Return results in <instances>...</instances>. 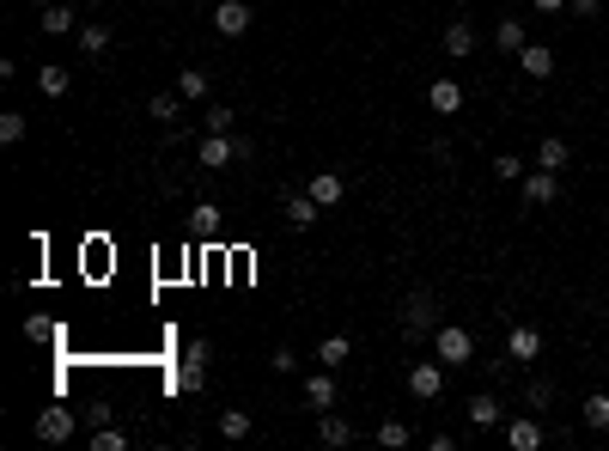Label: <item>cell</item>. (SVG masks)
<instances>
[{"instance_id":"1","label":"cell","mask_w":609,"mask_h":451,"mask_svg":"<svg viewBox=\"0 0 609 451\" xmlns=\"http://www.w3.org/2000/svg\"><path fill=\"white\" fill-rule=\"evenodd\" d=\"M433 360H445V366H469L475 360V336L464 324H439L433 329Z\"/></svg>"},{"instance_id":"2","label":"cell","mask_w":609,"mask_h":451,"mask_svg":"<svg viewBox=\"0 0 609 451\" xmlns=\"http://www.w3.org/2000/svg\"><path fill=\"white\" fill-rule=\"evenodd\" d=\"M439 324V306H433V293H408L403 299V336L408 342H426V329Z\"/></svg>"},{"instance_id":"3","label":"cell","mask_w":609,"mask_h":451,"mask_svg":"<svg viewBox=\"0 0 609 451\" xmlns=\"http://www.w3.org/2000/svg\"><path fill=\"white\" fill-rule=\"evenodd\" d=\"M207 354H214L207 342H189V354L177 360V378H171V385L177 390H202L207 385Z\"/></svg>"},{"instance_id":"4","label":"cell","mask_w":609,"mask_h":451,"mask_svg":"<svg viewBox=\"0 0 609 451\" xmlns=\"http://www.w3.org/2000/svg\"><path fill=\"white\" fill-rule=\"evenodd\" d=\"M439 390H445V360H421V366H408V396L433 403Z\"/></svg>"},{"instance_id":"5","label":"cell","mask_w":609,"mask_h":451,"mask_svg":"<svg viewBox=\"0 0 609 451\" xmlns=\"http://www.w3.org/2000/svg\"><path fill=\"white\" fill-rule=\"evenodd\" d=\"M195 159H202V171H225V165L238 159V135H202Z\"/></svg>"},{"instance_id":"6","label":"cell","mask_w":609,"mask_h":451,"mask_svg":"<svg viewBox=\"0 0 609 451\" xmlns=\"http://www.w3.org/2000/svg\"><path fill=\"white\" fill-rule=\"evenodd\" d=\"M250 19H256V13H250L244 0H220V6H214V31H220V37H244Z\"/></svg>"},{"instance_id":"7","label":"cell","mask_w":609,"mask_h":451,"mask_svg":"<svg viewBox=\"0 0 609 451\" xmlns=\"http://www.w3.org/2000/svg\"><path fill=\"white\" fill-rule=\"evenodd\" d=\"M281 214H286V226H299V232L324 220V207L311 202V189H293V195H281Z\"/></svg>"},{"instance_id":"8","label":"cell","mask_w":609,"mask_h":451,"mask_svg":"<svg viewBox=\"0 0 609 451\" xmlns=\"http://www.w3.org/2000/svg\"><path fill=\"white\" fill-rule=\"evenodd\" d=\"M304 189H311V202L324 207V214H329V207H342V195H347L342 171H317V177H311V184H304Z\"/></svg>"},{"instance_id":"9","label":"cell","mask_w":609,"mask_h":451,"mask_svg":"<svg viewBox=\"0 0 609 451\" xmlns=\"http://www.w3.org/2000/svg\"><path fill=\"white\" fill-rule=\"evenodd\" d=\"M554 195H561L554 171H543V165H536V171H524V202H530V207H548Z\"/></svg>"},{"instance_id":"10","label":"cell","mask_w":609,"mask_h":451,"mask_svg":"<svg viewBox=\"0 0 609 451\" xmlns=\"http://www.w3.org/2000/svg\"><path fill=\"white\" fill-rule=\"evenodd\" d=\"M37 439H49V446L74 439V409H43L37 415Z\"/></svg>"},{"instance_id":"11","label":"cell","mask_w":609,"mask_h":451,"mask_svg":"<svg viewBox=\"0 0 609 451\" xmlns=\"http://www.w3.org/2000/svg\"><path fill=\"white\" fill-rule=\"evenodd\" d=\"M37 25L49 31V37H67V31H80V13H74V6H61V0H49V6L37 13Z\"/></svg>"},{"instance_id":"12","label":"cell","mask_w":609,"mask_h":451,"mask_svg":"<svg viewBox=\"0 0 609 451\" xmlns=\"http://www.w3.org/2000/svg\"><path fill=\"white\" fill-rule=\"evenodd\" d=\"M426 104H433L439 116H457V110H464V85L457 80H433L426 85Z\"/></svg>"},{"instance_id":"13","label":"cell","mask_w":609,"mask_h":451,"mask_svg":"<svg viewBox=\"0 0 609 451\" xmlns=\"http://www.w3.org/2000/svg\"><path fill=\"white\" fill-rule=\"evenodd\" d=\"M183 104H189V98H183L177 85H171V92H159V98L146 104V116H153V123H159V128H177V116H183Z\"/></svg>"},{"instance_id":"14","label":"cell","mask_w":609,"mask_h":451,"mask_svg":"<svg viewBox=\"0 0 609 451\" xmlns=\"http://www.w3.org/2000/svg\"><path fill=\"white\" fill-rule=\"evenodd\" d=\"M536 354H543V336H536L530 324H518V329L506 336V360H524V366H530Z\"/></svg>"},{"instance_id":"15","label":"cell","mask_w":609,"mask_h":451,"mask_svg":"<svg viewBox=\"0 0 609 451\" xmlns=\"http://www.w3.org/2000/svg\"><path fill=\"white\" fill-rule=\"evenodd\" d=\"M506 446L512 451H536V446H543V427H536L530 415H512V421H506Z\"/></svg>"},{"instance_id":"16","label":"cell","mask_w":609,"mask_h":451,"mask_svg":"<svg viewBox=\"0 0 609 451\" xmlns=\"http://www.w3.org/2000/svg\"><path fill=\"white\" fill-rule=\"evenodd\" d=\"M304 403H311V409H335V372H311V378H304Z\"/></svg>"},{"instance_id":"17","label":"cell","mask_w":609,"mask_h":451,"mask_svg":"<svg viewBox=\"0 0 609 451\" xmlns=\"http://www.w3.org/2000/svg\"><path fill=\"white\" fill-rule=\"evenodd\" d=\"M536 165H543V171H554V177H561V171H567V165H573V146L561 141V135H548V141L536 146Z\"/></svg>"},{"instance_id":"18","label":"cell","mask_w":609,"mask_h":451,"mask_svg":"<svg viewBox=\"0 0 609 451\" xmlns=\"http://www.w3.org/2000/svg\"><path fill=\"white\" fill-rule=\"evenodd\" d=\"M445 55H457V62L475 55V25H469V19H451L445 25Z\"/></svg>"},{"instance_id":"19","label":"cell","mask_w":609,"mask_h":451,"mask_svg":"<svg viewBox=\"0 0 609 451\" xmlns=\"http://www.w3.org/2000/svg\"><path fill=\"white\" fill-rule=\"evenodd\" d=\"M74 43H80V55H104V49H110V25H104V19H85L80 31H74Z\"/></svg>"},{"instance_id":"20","label":"cell","mask_w":609,"mask_h":451,"mask_svg":"<svg viewBox=\"0 0 609 451\" xmlns=\"http://www.w3.org/2000/svg\"><path fill=\"white\" fill-rule=\"evenodd\" d=\"M518 67H524L530 80H548V74H554V55H548L543 43H524V49H518Z\"/></svg>"},{"instance_id":"21","label":"cell","mask_w":609,"mask_h":451,"mask_svg":"<svg viewBox=\"0 0 609 451\" xmlns=\"http://www.w3.org/2000/svg\"><path fill=\"white\" fill-rule=\"evenodd\" d=\"M177 92L189 104H207V98H214V80H207L202 67H183V74H177Z\"/></svg>"},{"instance_id":"22","label":"cell","mask_w":609,"mask_h":451,"mask_svg":"<svg viewBox=\"0 0 609 451\" xmlns=\"http://www.w3.org/2000/svg\"><path fill=\"white\" fill-rule=\"evenodd\" d=\"M469 421H475V427H500V421H506V409H500V396H469Z\"/></svg>"},{"instance_id":"23","label":"cell","mask_w":609,"mask_h":451,"mask_svg":"<svg viewBox=\"0 0 609 451\" xmlns=\"http://www.w3.org/2000/svg\"><path fill=\"white\" fill-rule=\"evenodd\" d=\"M214 427H220V439H250V433H256V421H250L244 409H220V421H214Z\"/></svg>"},{"instance_id":"24","label":"cell","mask_w":609,"mask_h":451,"mask_svg":"<svg viewBox=\"0 0 609 451\" xmlns=\"http://www.w3.org/2000/svg\"><path fill=\"white\" fill-rule=\"evenodd\" d=\"M579 415H585V427L609 433V390H591V396H585V409H579Z\"/></svg>"},{"instance_id":"25","label":"cell","mask_w":609,"mask_h":451,"mask_svg":"<svg viewBox=\"0 0 609 451\" xmlns=\"http://www.w3.org/2000/svg\"><path fill=\"white\" fill-rule=\"evenodd\" d=\"M494 43H500L506 55H518V49H524V19H500L494 25Z\"/></svg>"},{"instance_id":"26","label":"cell","mask_w":609,"mask_h":451,"mask_svg":"<svg viewBox=\"0 0 609 451\" xmlns=\"http://www.w3.org/2000/svg\"><path fill=\"white\" fill-rule=\"evenodd\" d=\"M347 354H354V342H347V336H324V342H317V360H324V366H329V372L342 366Z\"/></svg>"},{"instance_id":"27","label":"cell","mask_w":609,"mask_h":451,"mask_svg":"<svg viewBox=\"0 0 609 451\" xmlns=\"http://www.w3.org/2000/svg\"><path fill=\"white\" fill-rule=\"evenodd\" d=\"M317 439H324V446H347V439H354V427H347L342 415L324 409V421H317Z\"/></svg>"},{"instance_id":"28","label":"cell","mask_w":609,"mask_h":451,"mask_svg":"<svg viewBox=\"0 0 609 451\" xmlns=\"http://www.w3.org/2000/svg\"><path fill=\"white\" fill-rule=\"evenodd\" d=\"M25 128H31V123H25V110H0V141H6V146H19Z\"/></svg>"},{"instance_id":"29","label":"cell","mask_w":609,"mask_h":451,"mask_svg":"<svg viewBox=\"0 0 609 451\" xmlns=\"http://www.w3.org/2000/svg\"><path fill=\"white\" fill-rule=\"evenodd\" d=\"M202 128H207V135H232V104H207Z\"/></svg>"},{"instance_id":"30","label":"cell","mask_w":609,"mask_h":451,"mask_svg":"<svg viewBox=\"0 0 609 451\" xmlns=\"http://www.w3.org/2000/svg\"><path fill=\"white\" fill-rule=\"evenodd\" d=\"M37 85L49 92V98H61V92H67V67H49V62H43L37 67Z\"/></svg>"},{"instance_id":"31","label":"cell","mask_w":609,"mask_h":451,"mask_svg":"<svg viewBox=\"0 0 609 451\" xmlns=\"http://www.w3.org/2000/svg\"><path fill=\"white\" fill-rule=\"evenodd\" d=\"M92 451H128V433H116V427H92Z\"/></svg>"},{"instance_id":"32","label":"cell","mask_w":609,"mask_h":451,"mask_svg":"<svg viewBox=\"0 0 609 451\" xmlns=\"http://www.w3.org/2000/svg\"><path fill=\"white\" fill-rule=\"evenodd\" d=\"M378 446H408V421H378Z\"/></svg>"},{"instance_id":"33","label":"cell","mask_w":609,"mask_h":451,"mask_svg":"<svg viewBox=\"0 0 609 451\" xmlns=\"http://www.w3.org/2000/svg\"><path fill=\"white\" fill-rule=\"evenodd\" d=\"M494 177L518 184V177H524V159H518V153H500V159H494Z\"/></svg>"},{"instance_id":"34","label":"cell","mask_w":609,"mask_h":451,"mask_svg":"<svg viewBox=\"0 0 609 451\" xmlns=\"http://www.w3.org/2000/svg\"><path fill=\"white\" fill-rule=\"evenodd\" d=\"M524 403H530V409H548V403H554V385H548V378H530Z\"/></svg>"},{"instance_id":"35","label":"cell","mask_w":609,"mask_h":451,"mask_svg":"<svg viewBox=\"0 0 609 451\" xmlns=\"http://www.w3.org/2000/svg\"><path fill=\"white\" fill-rule=\"evenodd\" d=\"M195 232H202V238H214V232H220V207H214V202L195 207Z\"/></svg>"},{"instance_id":"36","label":"cell","mask_w":609,"mask_h":451,"mask_svg":"<svg viewBox=\"0 0 609 451\" xmlns=\"http://www.w3.org/2000/svg\"><path fill=\"white\" fill-rule=\"evenodd\" d=\"M597 6H604V0H573V13H579V19H597Z\"/></svg>"},{"instance_id":"37","label":"cell","mask_w":609,"mask_h":451,"mask_svg":"<svg viewBox=\"0 0 609 451\" xmlns=\"http://www.w3.org/2000/svg\"><path fill=\"white\" fill-rule=\"evenodd\" d=\"M536 6H543V13H561V6H567V0H536Z\"/></svg>"},{"instance_id":"38","label":"cell","mask_w":609,"mask_h":451,"mask_svg":"<svg viewBox=\"0 0 609 451\" xmlns=\"http://www.w3.org/2000/svg\"><path fill=\"white\" fill-rule=\"evenodd\" d=\"M604 98H609V80H604Z\"/></svg>"},{"instance_id":"39","label":"cell","mask_w":609,"mask_h":451,"mask_svg":"<svg viewBox=\"0 0 609 451\" xmlns=\"http://www.w3.org/2000/svg\"><path fill=\"white\" fill-rule=\"evenodd\" d=\"M37 6H49V0H37Z\"/></svg>"},{"instance_id":"40","label":"cell","mask_w":609,"mask_h":451,"mask_svg":"<svg viewBox=\"0 0 609 451\" xmlns=\"http://www.w3.org/2000/svg\"><path fill=\"white\" fill-rule=\"evenodd\" d=\"M604 220H609V207H604Z\"/></svg>"}]
</instances>
